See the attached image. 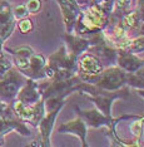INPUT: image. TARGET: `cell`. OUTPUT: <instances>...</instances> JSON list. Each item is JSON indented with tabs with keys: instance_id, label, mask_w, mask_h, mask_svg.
Wrapping results in <instances>:
<instances>
[{
	"instance_id": "1",
	"label": "cell",
	"mask_w": 144,
	"mask_h": 147,
	"mask_svg": "<svg viewBox=\"0 0 144 147\" xmlns=\"http://www.w3.org/2000/svg\"><path fill=\"white\" fill-rule=\"evenodd\" d=\"M108 20V13L103 11L95 5H92L85 10H80L79 16L74 24L76 34L89 35L93 33H98L106 25Z\"/></svg>"
},
{
	"instance_id": "2",
	"label": "cell",
	"mask_w": 144,
	"mask_h": 147,
	"mask_svg": "<svg viewBox=\"0 0 144 147\" xmlns=\"http://www.w3.org/2000/svg\"><path fill=\"white\" fill-rule=\"evenodd\" d=\"M127 84V72L120 69L119 67H112L108 69H103V72L95 77L94 86L104 91H118Z\"/></svg>"
},
{
	"instance_id": "3",
	"label": "cell",
	"mask_w": 144,
	"mask_h": 147,
	"mask_svg": "<svg viewBox=\"0 0 144 147\" xmlns=\"http://www.w3.org/2000/svg\"><path fill=\"white\" fill-rule=\"evenodd\" d=\"M76 112H78V115L82 117V118H84L86 123H88L89 126L92 127H95V128H98V127H108V128L112 131V135H114V126L115 123L120 121V118H123V117H120V118H117V119H113L110 118V117H106L104 116L100 111L98 109H90V111H82V109H79L78 107H76Z\"/></svg>"
},
{
	"instance_id": "4",
	"label": "cell",
	"mask_w": 144,
	"mask_h": 147,
	"mask_svg": "<svg viewBox=\"0 0 144 147\" xmlns=\"http://www.w3.org/2000/svg\"><path fill=\"white\" fill-rule=\"evenodd\" d=\"M23 79L16 71L10 68L4 77L0 78V96L4 98H13L18 94Z\"/></svg>"
},
{
	"instance_id": "5",
	"label": "cell",
	"mask_w": 144,
	"mask_h": 147,
	"mask_svg": "<svg viewBox=\"0 0 144 147\" xmlns=\"http://www.w3.org/2000/svg\"><path fill=\"white\" fill-rule=\"evenodd\" d=\"M49 64L58 71V69H68V71H76V57L72 53L66 52L65 47H62L56 53L49 58Z\"/></svg>"
},
{
	"instance_id": "6",
	"label": "cell",
	"mask_w": 144,
	"mask_h": 147,
	"mask_svg": "<svg viewBox=\"0 0 144 147\" xmlns=\"http://www.w3.org/2000/svg\"><path fill=\"white\" fill-rule=\"evenodd\" d=\"M60 9H62L63 19H64V24L66 28V32L70 33L74 28V24L76 22L80 13L79 4L75 0H58Z\"/></svg>"
},
{
	"instance_id": "7",
	"label": "cell",
	"mask_w": 144,
	"mask_h": 147,
	"mask_svg": "<svg viewBox=\"0 0 144 147\" xmlns=\"http://www.w3.org/2000/svg\"><path fill=\"white\" fill-rule=\"evenodd\" d=\"M13 129H16L23 136H29L30 131L29 128L24 125V121H19V119H13L4 115H0V146H4V135Z\"/></svg>"
},
{
	"instance_id": "8",
	"label": "cell",
	"mask_w": 144,
	"mask_h": 147,
	"mask_svg": "<svg viewBox=\"0 0 144 147\" xmlns=\"http://www.w3.org/2000/svg\"><path fill=\"white\" fill-rule=\"evenodd\" d=\"M18 101L25 103V105H35L42 98V91L39 88V83L34 82V79H28V83L19 89Z\"/></svg>"
},
{
	"instance_id": "9",
	"label": "cell",
	"mask_w": 144,
	"mask_h": 147,
	"mask_svg": "<svg viewBox=\"0 0 144 147\" xmlns=\"http://www.w3.org/2000/svg\"><path fill=\"white\" fill-rule=\"evenodd\" d=\"M115 61L118 62L119 68L127 73H135L138 69L143 68V61L130 52L117 51Z\"/></svg>"
},
{
	"instance_id": "10",
	"label": "cell",
	"mask_w": 144,
	"mask_h": 147,
	"mask_svg": "<svg viewBox=\"0 0 144 147\" xmlns=\"http://www.w3.org/2000/svg\"><path fill=\"white\" fill-rule=\"evenodd\" d=\"M62 108H56L53 109V111L45 112L43 118L40 119V122L38 123V128L40 132V136H42V143L43 146H50V133H52V129L54 127V122L55 118L58 116V113L60 112Z\"/></svg>"
},
{
	"instance_id": "11",
	"label": "cell",
	"mask_w": 144,
	"mask_h": 147,
	"mask_svg": "<svg viewBox=\"0 0 144 147\" xmlns=\"http://www.w3.org/2000/svg\"><path fill=\"white\" fill-rule=\"evenodd\" d=\"M59 132L60 133H72V135L78 136L80 138V141H82V145L86 146V142H85L86 123L84 122V119H83L80 116L78 118L73 119V121L63 123V125L59 127Z\"/></svg>"
},
{
	"instance_id": "12",
	"label": "cell",
	"mask_w": 144,
	"mask_h": 147,
	"mask_svg": "<svg viewBox=\"0 0 144 147\" xmlns=\"http://www.w3.org/2000/svg\"><path fill=\"white\" fill-rule=\"evenodd\" d=\"M80 76H98L103 72L100 61L93 54H84L79 61Z\"/></svg>"
},
{
	"instance_id": "13",
	"label": "cell",
	"mask_w": 144,
	"mask_h": 147,
	"mask_svg": "<svg viewBox=\"0 0 144 147\" xmlns=\"http://www.w3.org/2000/svg\"><path fill=\"white\" fill-rule=\"evenodd\" d=\"M46 65V61L44 55L42 54H33L29 59V65L23 73H25L30 79H38V78H45L44 77V67Z\"/></svg>"
},
{
	"instance_id": "14",
	"label": "cell",
	"mask_w": 144,
	"mask_h": 147,
	"mask_svg": "<svg viewBox=\"0 0 144 147\" xmlns=\"http://www.w3.org/2000/svg\"><path fill=\"white\" fill-rule=\"evenodd\" d=\"M64 39L66 44H68L69 53H72L75 57L80 55L84 51H86V49H89L92 47L88 38H82L79 35H72L70 33L64 35Z\"/></svg>"
},
{
	"instance_id": "15",
	"label": "cell",
	"mask_w": 144,
	"mask_h": 147,
	"mask_svg": "<svg viewBox=\"0 0 144 147\" xmlns=\"http://www.w3.org/2000/svg\"><path fill=\"white\" fill-rule=\"evenodd\" d=\"M8 52H10L13 55H14V61H15V64L19 67L20 69L25 71L29 65V59L30 57L34 54L33 49L28 45H21L19 48H15V49H8Z\"/></svg>"
},
{
	"instance_id": "16",
	"label": "cell",
	"mask_w": 144,
	"mask_h": 147,
	"mask_svg": "<svg viewBox=\"0 0 144 147\" xmlns=\"http://www.w3.org/2000/svg\"><path fill=\"white\" fill-rule=\"evenodd\" d=\"M139 19H140L139 11L138 10H133V11L127 13L120 24H122V26L124 28V30H132V29H134V28L138 26Z\"/></svg>"
},
{
	"instance_id": "17",
	"label": "cell",
	"mask_w": 144,
	"mask_h": 147,
	"mask_svg": "<svg viewBox=\"0 0 144 147\" xmlns=\"http://www.w3.org/2000/svg\"><path fill=\"white\" fill-rule=\"evenodd\" d=\"M13 20H14V16H13V10L9 3L0 1V26L8 24Z\"/></svg>"
},
{
	"instance_id": "18",
	"label": "cell",
	"mask_w": 144,
	"mask_h": 147,
	"mask_svg": "<svg viewBox=\"0 0 144 147\" xmlns=\"http://www.w3.org/2000/svg\"><path fill=\"white\" fill-rule=\"evenodd\" d=\"M130 131H132V133L134 135V137L137 140L142 136V131H143V118L142 117H140V118L138 117L137 121H134L132 125H130Z\"/></svg>"
},
{
	"instance_id": "19",
	"label": "cell",
	"mask_w": 144,
	"mask_h": 147,
	"mask_svg": "<svg viewBox=\"0 0 144 147\" xmlns=\"http://www.w3.org/2000/svg\"><path fill=\"white\" fill-rule=\"evenodd\" d=\"M18 26H19L20 33H23V34H26V33H29V32L33 30V22H31V19L26 16V18L21 19V20L19 22Z\"/></svg>"
},
{
	"instance_id": "20",
	"label": "cell",
	"mask_w": 144,
	"mask_h": 147,
	"mask_svg": "<svg viewBox=\"0 0 144 147\" xmlns=\"http://www.w3.org/2000/svg\"><path fill=\"white\" fill-rule=\"evenodd\" d=\"M114 0H93V5H95L96 8L102 9L103 11L109 13L112 10V5Z\"/></svg>"
},
{
	"instance_id": "21",
	"label": "cell",
	"mask_w": 144,
	"mask_h": 147,
	"mask_svg": "<svg viewBox=\"0 0 144 147\" xmlns=\"http://www.w3.org/2000/svg\"><path fill=\"white\" fill-rule=\"evenodd\" d=\"M14 24H15V20H13V22L8 23V24L0 26V36H1L3 40H5V39L11 34L13 29H14Z\"/></svg>"
},
{
	"instance_id": "22",
	"label": "cell",
	"mask_w": 144,
	"mask_h": 147,
	"mask_svg": "<svg viewBox=\"0 0 144 147\" xmlns=\"http://www.w3.org/2000/svg\"><path fill=\"white\" fill-rule=\"evenodd\" d=\"M11 68V63L8 58H5V55L0 57V78L4 77L6 73L9 72V69Z\"/></svg>"
},
{
	"instance_id": "23",
	"label": "cell",
	"mask_w": 144,
	"mask_h": 147,
	"mask_svg": "<svg viewBox=\"0 0 144 147\" xmlns=\"http://www.w3.org/2000/svg\"><path fill=\"white\" fill-rule=\"evenodd\" d=\"M28 14L29 13H28V10H26L25 5H19V6H16L14 10H13V16H14V19H19V20L26 18Z\"/></svg>"
},
{
	"instance_id": "24",
	"label": "cell",
	"mask_w": 144,
	"mask_h": 147,
	"mask_svg": "<svg viewBox=\"0 0 144 147\" xmlns=\"http://www.w3.org/2000/svg\"><path fill=\"white\" fill-rule=\"evenodd\" d=\"M143 47H144L143 36H140V38H137V39H132L129 52H130V53H134V52H143Z\"/></svg>"
},
{
	"instance_id": "25",
	"label": "cell",
	"mask_w": 144,
	"mask_h": 147,
	"mask_svg": "<svg viewBox=\"0 0 144 147\" xmlns=\"http://www.w3.org/2000/svg\"><path fill=\"white\" fill-rule=\"evenodd\" d=\"M25 6H26L28 13L35 14V13H38L40 10V8H42V1H40V0H29Z\"/></svg>"
},
{
	"instance_id": "26",
	"label": "cell",
	"mask_w": 144,
	"mask_h": 147,
	"mask_svg": "<svg viewBox=\"0 0 144 147\" xmlns=\"http://www.w3.org/2000/svg\"><path fill=\"white\" fill-rule=\"evenodd\" d=\"M130 4H132V0H115V6L118 9V11L124 13L129 9Z\"/></svg>"
},
{
	"instance_id": "27",
	"label": "cell",
	"mask_w": 144,
	"mask_h": 147,
	"mask_svg": "<svg viewBox=\"0 0 144 147\" xmlns=\"http://www.w3.org/2000/svg\"><path fill=\"white\" fill-rule=\"evenodd\" d=\"M113 34H114V36L117 39H123L125 36V30L124 28L122 26V24H118L114 26V30H113Z\"/></svg>"
},
{
	"instance_id": "28",
	"label": "cell",
	"mask_w": 144,
	"mask_h": 147,
	"mask_svg": "<svg viewBox=\"0 0 144 147\" xmlns=\"http://www.w3.org/2000/svg\"><path fill=\"white\" fill-rule=\"evenodd\" d=\"M8 108H9V106L6 103L0 101V115H4V113L8 112Z\"/></svg>"
}]
</instances>
